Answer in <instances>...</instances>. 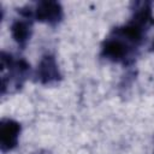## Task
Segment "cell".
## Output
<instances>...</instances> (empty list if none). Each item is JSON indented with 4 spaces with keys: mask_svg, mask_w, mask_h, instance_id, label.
<instances>
[{
    "mask_svg": "<svg viewBox=\"0 0 154 154\" xmlns=\"http://www.w3.org/2000/svg\"><path fill=\"white\" fill-rule=\"evenodd\" d=\"M20 13L25 18H35L38 22L47 23L49 25H55L61 22L64 12L63 7L57 1H40L35 5L34 8L20 10Z\"/></svg>",
    "mask_w": 154,
    "mask_h": 154,
    "instance_id": "cell-1",
    "label": "cell"
},
{
    "mask_svg": "<svg viewBox=\"0 0 154 154\" xmlns=\"http://www.w3.org/2000/svg\"><path fill=\"white\" fill-rule=\"evenodd\" d=\"M36 77H37V81L42 84H52L58 82L61 78L57 60L53 55L46 54L42 57L37 66Z\"/></svg>",
    "mask_w": 154,
    "mask_h": 154,
    "instance_id": "cell-4",
    "label": "cell"
},
{
    "mask_svg": "<svg viewBox=\"0 0 154 154\" xmlns=\"http://www.w3.org/2000/svg\"><path fill=\"white\" fill-rule=\"evenodd\" d=\"M152 51H154V42H153V45H152Z\"/></svg>",
    "mask_w": 154,
    "mask_h": 154,
    "instance_id": "cell-6",
    "label": "cell"
},
{
    "mask_svg": "<svg viewBox=\"0 0 154 154\" xmlns=\"http://www.w3.org/2000/svg\"><path fill=\"white\" fill-rule=\"evenodd\" d=\"M20 125L12 119H2L0 123V148L2 153L12 150L18 144Z\"/></svg>",
    "mask_w": 154,
    "mask_h": 154,
    "instance_id": "cell-3",
    "label": "cell"
},
{
    "mask_svg": "<svg viewBox=\"0 0 154 154\" xmlns=\"http://www.w3.org/2000/svg\"><path fill=\"white\" fill-rule=\"evenodd\" d=\"M135 49L114 35H109L102 43L101 55L113 63H126Z\"/></svg>",
    "mask_w": 154,
    "mask_h": 154,
    "instance_id": "cell-2",
    "label": "cell"
},
{
    "mask_svg": "<svg viewBox=\"0 0 154 154\" xmlns=\"http://www.w3.org/2000/svg\"><path fill=\"white\" fill-rule=\"evenodd\" d=\"M26 19H29V18L18 19L11 26L12 37L17 42V45L20 46V47H25V45L30 40L31 31H32L31 30V22H29Z\"/></svg>",
    "mask_w": 154,
    "mask_h": 154,
    "instance_id": "cell-5",
    "label": "cell"
}]
</instances>
